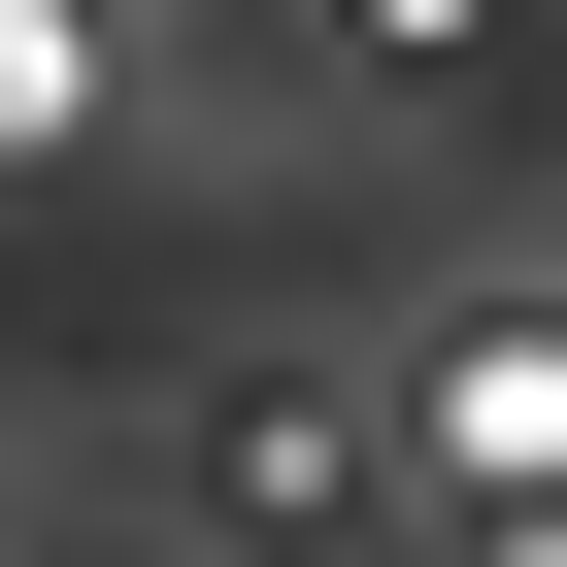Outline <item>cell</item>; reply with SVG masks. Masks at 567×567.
Masks as SVG:
<instances>
[{
    "label": "cell",
    "mask_w": 567,
    "mask_h": 567,
    "mask_svg": "<svg viewBox=\"0 0 567 567\" xmlns=\"http://www.w3.org/2000/svg\"><path fill=\"white\" fill-rule=\"evenodd\" d=\"M401 501L567 534V301H434V334H401Z\"/></svg>",
    "instance_id": "1"
},
{
    "label": "cell",
    "mask_w": 567,
    "mask_h": 567,
    "mask_svg": "<svg viewBox=\"0 0 567 567\" xmlns=\"http://www.w3.org/2000/svg\"><path fill=\"white\" fill-rule=\"evenodd\" d=\"M200 467H234L267 534H334V501H368V401H301V368H267V401H200Z\"/></svg>",
    "instance_id": "2"
},
{
    "label": "cell",
    "mask_w": 567,
    "mask_h": 567,
    "mask_svg": "<svg viewBox=\"0 0 567 567\" xmlns=\"http://www.w3.org/2000/svg\"><path fill=\"white\" fill-rule=\"evenodd\" d=\"M0 134H68V34H0Z\"/></svg>",
    "instance_id": "3"
}]
</instances>
